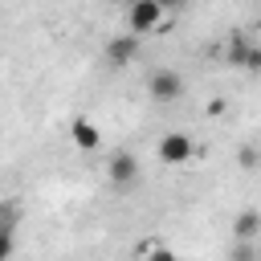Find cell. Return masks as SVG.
Returning a JSON list of instances; mask_svg holds the SVG:
<instances>
[{"label":"cell","instance_id":"1","mask_svg":"<svg viewBox=\"0 0 261 261\" xmlns=\"http://www.w3.org/2000/svg\"><path fill=\"white\" fill-rule=\"evenodd\" d=\"M163 4L159 0H130L126 4V29L130 33H151V29H159V20H163Z\"/></svg>","mask_w":261,"mask_h":261},{"label":"cell","instance_id":"2","mask_svg":"<svg viewBox=\"0 0 261 261\" xmlns=\"http://www.w3.org/2000/svg\"><path fill=\"white\" fill-rule=\"evenodd\" d=\"M147 90H151L155 102H175V98L184 94V77H179L175 69H155V73L147 77Z\"/></svg>","mask_w":261,"mask_h":261},{"label":"cell","instance_id":"3","mask_svg":"<svg viewBox=\"0 0 261 261\" xmlns=\"http://www.w3.org/2000/svg\"><path fill=\"white\" fill-rule=\"evenodd\" d=\"M192 155H196V143H192L184 130H171V135L159 139V159H163V163H188Z\"/></svg>","mask_w":261,"mask_h":261},{"label":"cell","instance_id":"4","mask_svg":"<svg viewBox=\"0 0 261 261\" xmlns=\"http://www.w3.org/2000/svg\"><path fill=\"white\" fill-rule=\"evenodd\" d=\"M135 53H139V33H122V37H114V41L106 45V61H110L114 69H118V65H130Z\"/></svg>","mask_w":261,"mask_h":261},{"label":"cell","instance_id":"5","mask_svg":"<svg viewBox=\"0 0 261 261\" xmlns=\"http://www.w3.org/2000/svg\"><path fill=\"white\" fill-rule=\"evenodd\" d=\"M110 179L118 184V188H126V184H135L139 179V163H135V155H126V151H118L114 159H110Z\"/></svg>","mask_w":261,"mask_h":261},{"label":"cell","instance_id":"6","mask_svg":"<svg viewBox=\"0 0 261 261\" xmlns=\"http://www.w3.org/2000/svg\"><path fill=\"white\" fill-rule=\"evenodd\" d=\"M69 139H73L82 151H98V143H102V135H98V126H94L90 118H73V122H69Z\"/></svg>","mask_w":261,"mask_h":261},{"label":"cell","instance_id":"7","mask_svg":"<svg viewBox=\"0 0 261 261\" xmlns=\"http://www.w3.org/2000/svg\"><path fill=\"white\" fill-rule=\"evenodd\" d=\"M257 232H261V212H257V208H245V212L232 220V237H237V241H257Z\"/></svg>","mask_w":261,"mask_h":261},{"label":"cell","instance_id":"8","mask_svg":"<svg viewBox=\"0 0 261 261\" xmlns=\"http://www.w3.org/2000/svg\"><path fill=\"white\" fill-rule=\"evenodd\" d=\"M249 53H253V45L237 33V37L228 41V65H241V69H245V65H249Z\"/></svg>","mask_w":261,"mask_h":261},{"label":"cell","instance_id":"9","mask_svg":"<svg viewBox=\"0 0 261 261\" xmlns=\"http://www.w3.org/2000/svg\"><path fill=\"white\" fill-rule=\"evenodd\" d=\"M237 163H241V167H245V171H253V167H257V163H261V151H257V147H253V143H245V147H241V151H237Z\"/></svg>","mask_w":261,"mask_h":261},{"label":"cell","instance_id":"10","mask_svg":"<svg viewBox=\"0 0 261 261\" xmlns=\"http://www.w3.org/2000/svg\"><path fill=\"white\" fill-rule=\"evenodd\" d=\"M232 261H257V245H253V241H237Z\"/></svg>","mask_w":261,"mask_h":261},{"label":"cell","instance_id":"11","mask_svg":"<svg viewBox=\"0 0 261 261\" xmlns=\"http://www.w3.org/2000/svg\"><path fill=\"white\" fill-rule=\"evenodd\" d=\"M245 69H253V73H261V49H253V53H249V65H245Z\"/></svg>","mask_w":261,"mask_h":261},{"label":"cell","instance_id":"12","mask_svg":"<svg viewBox=\"0 0 261 261\" xmlns=\"http://www.w3.org/2000/svg\"><path fill=\"white\" fill-rule=\"evenodd\" d=\"M167 12H179V8H188V0H159Z\"/></svg>","mask_w":261,"mask_h":261},{"label":"cell","instance_id":"13","mask_svg":"<svg viewBox=\"0 0 261 261\" xmlns=\"http://www.w3.org/2000/svg\"><path fill=\"white\" fill-rule=\"evenodd\" d=\"M147 261H175V253H167V249H155Z\"/></svg>","mask_w":261,"mask_h":261},{"label":"cell","instance_id":"14","mask_svg":"<svg viewBox=\"0 0 261 261\" xmlns=\"http://www.w3.org/2000/svg\"><path fill=\"white\" fill-rule=\"evenodd\" d=\"M208 114H224V98H212L208 102Z\"/></svg>","mask_w":261,"mask_h":261},{"label":"cell","instance_id":"15","mask_svg":"<svg viewBox=\"0 0 261 261\" xmlns=\"http://www.w3.org/2000/svg\"><path fill=\"white\" fill-rule=\"evenodd\" d=\"M118 4H130V0H118Z\"/></svg>","mask_w":261,"mask_h":261},{"label":"cell","instance_id":"16","mask_svg":"<svg viewBox=\"0 0 261 261\" xmlns=\"http://www.w3.org/2000/svg\"><path fill=\"white\" fill-rule=\"evenodd\" d=\"M257 77H261V73H257Z\"/></svg>","mask_w":261,"mask_h":261}]
</instances>
